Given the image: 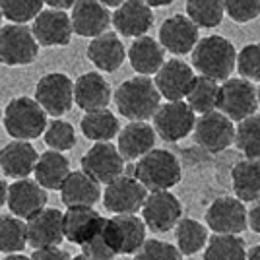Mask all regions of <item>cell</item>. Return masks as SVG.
Masks as SVG:
<instances>
[{
  "label": "cell",
  "mask_w": 260,
  "mask_h": 260,
  "mask_svg": "<svg viewBox=\"0 0 260 260\" xmlns=\"http://www.w3.org/2000/svg\"><path fill=\"white\" fill-rule=\"evenodd\" d=\"M45 144L51 148V150H56V152H68L76 146V130L74 126L68 122V120L56 119L47 122V128L43 132Z\"/></svg>",
  "instance_id": "cell-38"
},
{
  "label": "cell",
  "mask_w": 260,
  "mask_h": 260,
  "mask_svg": "<svg viewBox=\"0 0 260 260\" xmlns=\"http://www.w3.org/2000/svg\"><path fill=\"white\" fill-rule=\"evenodd\" d=\"M58 190L64 206H95L101 198L99 183L84 171H70Z\"/></svg>",
  "instance_id": "cell-27"
},
{
  "label": "cell",
  "mask_w": 260,
  "mask_h": 260,
  "mask_svg": "<svg viewBox=\"0 0 260 260\" xmlns=\"http://www.w3.org/2000/svg\"><path fill=\"white\" fill-rule=\"evenodd\" d=\"M33 173H35V181L45 190H58L66 175L70 173V161L62 155V152L49 150L37 157Z\"/></svg>",
  "instance_id": "cell-29"
},
{
  "label": "cell",
  "mask_w": 260,
  "mask_h": 260,
  "mask_svg": "<svg viewBox=\"0 0 260 260\" xmlns=\"http://www.w3.org/2000/svg\"><path fill=\"white\" fill-rule=\"evenodd\" d=\"M256 98H258V105H260V86H258V89H256Z\"/></svg>",
  "instance_id": "cell-53"
},
{
  "label": "cell",
  "mask_w": 260,
  "mask_h": 260,
  "mask_svg": "<svg viewBox=\"0 0 260 260\" xmlns=\"http://www.w3.org/2000/svg\"><path fill=\"white\" fill-rule=\"evenodd\" d=\"M119 146L117 150L124 161L140 159L155 146V130L146 120H130L124 128L119 130Z\"/></svg>",
  "instance_id": "cell-25"
},
{
  "label": "cell",
  "mask_w": 260,
  "mask_h": 260,
  "mask_svg": "<svg viewBox=\"0 0 260 260\" xmlns=\"http://www.w3.org/2000/svg\"><path fill=\"white\" fill-rule=\"evenodd\" d=\"M31 260H70V254L58 247H45V249H35Z\"/></svg>",
  "instance_id": "cell-44"
},
{
  "label": "cell",
  "mask_w": 260,
  "mask_h": 260,
  "mask_svg": "<svg viewBox=\"0 0 260 260\" xmlns=\"http://www.w3.org/2000/svg\"><path fill=\"white\" fill-rule=\"evenodd\" d=\"M200 27L188 16L175 14L159 27V45L175 56L188 54L200 39Z\"/></svg>",
  "instance_id": "cell-17"
},
{
  "label": "cell",
  "mask_w": 260,
  "mask_h": 260,
  "mask_svg": "<svg viewBox=\"0 0 260 260\" xmlns=\"http://www.w3.org/2000/svg\"><path fill=\"white\" fill-rule=\"evenodd\" d=\"M35 101L51 117H62L74 105V82L64 72H49L35 86Z\"/></svg>",
  "instance_id": "cell-6"
},
{
  "label": "cell",
  "mask_w": 260,
  "mask_h": 260,
  "mask_svg": "<svg viewBox=\"0 0 260 260\" xmlns=\"http://www.w3.org/2000/svg\"><path fill=\"white\" fill-rule=\"evenodd\" d=\"M6 198H8V184L0 179V208L6 204Z\"/></svg>",
  "instance_id": "cell-47"
},
{
  "label": "cell",
  "mask_w": 260,
  "mask_h": 260,
  "mask_svg": "<svg viewBox=\"0 0 260 260\" xmlns=\"http://www.w3.org/2000/svg\"><path fill=\"white\" fill-rule=\"evenodd\" d=\"M192 80H194L192 66L183 60L171 58L159 66V70L155 72L153 84L161 98L169 99V101H179V99L186 98L188 89L192 86Z\"/></svg>",
  "instance_id": "cell-20"
},
{
  "label": "cell",
  "mask_w": 260,
  "mask_h": 260,
  "mask_svg": "<svg viewBox=\"0 0 260 260\" xmlns=\"http://www.w3.org/2000/svg\"><path fill=\"white\" fill-rule=\"evenodd\" d=\"M223 10L235 23H249L260 16V0H223Z\"/></svg>",
  "instance_id": "cell-42"
},
{
  "label": "cell",
  "mask_w": 260,
  "mask_h": 260,
  "mask_svg": "<svg viewBox=\"0 0 260 260\" xmlns=\"http://www.w3.org/2000/svg\"><path fill=\"white\" fill-rule=\"evenodd\" d=\"M217 109L231 120H243L254 115L258 109L256 89L245 78H228L219 86Z\"/></svg>",
  "instance_id": "cell-7"
},
{
  "label": "cell",
  "mask_w": 260,
  "mask_h": 260,
  "mask_svg": "<svg viewBox=\"0 0 260 260\" xmlns=\"http://www.w3.org/2000/svg\"><path fill=\"white\" fill-rule=\"evenodd\" d=\"M39 56V43L25 23H8L0 27V64L27 66Z\"/></svg>",
  "instance_id": "cell-5"
},
{
  "label": "cell",
  "mask_w": 260,
  "mask_h": 260,
  "mask_svg": "<svg viewBox=\"0 0 260 260\" xmlns=\"http://www.w3.org/2000/svg\"><path fill=\"white\" fill-rule=\"evenodd\" d=\"M231 184L241 202H256L260 198V161H239L231 169Z\"/></svg>",
  "instance_id": "cell-30"
},
{
  "label": "cell",
  "mask_w": 260,
  "mask_h": 260,
  "mask_svg": "<svg viewBox=\"0 0 260 260\" xmlns=\"http://www.w3.org/2000/svg\"><path fill=\"white\" fill-rule=\"evenodd\" d=\"M103 237L115 254H134L146 241V223L136 214H117L105 219Z\"/></svg>",
  "instance_id": "cell-8"
},
{
  "label": "cell",
  "mask_w": 260,
  "mask_h": 260,
  "mask_svg": "<svg viewBox=\"0 0 260 260\" xmlns=\"http://www.w3.org/2000/svg\"><path fill=\"white\" fill-rule=\"evenodd\" d=\"M208 243V229L196 219L184 217L177 221V249L181 254H196Z\"/></svg>",
  "instance_id": "cell-36"
},
{
  "label": "cell",
  "mask_w": 260,
  "mask_h": 260,
  "mask_svg": "<svg viewBox=\"0 0 260 260\" xmlns=\"http://www.w3.org/2000/svg\"><path fill=\"white\" fill-rule=\"evenodd\" d=\"M70 260H93V258H89L86 254H78V256H70Z\"/></svg>",
  "instance_id": "cell-52"
},
{
  "label": "cell",
  "mask_w": 260,
  "mask_h": 260,
  "mask_svg": "<svg viewBox=\"0 0 260 260\" xmlns=\"http://www.w3.org/2000/svg\"><path fill=\"white\" fill-rule=\"evenodd\" d=\"M2 260H31L29 256H25V254H16V252H10V254H6Z\"/></svg>",
  "instance_id": "cell-50"
},
{
  "label": "cell",
  "mask_w": 260,
  "mask_h": 260,
  "mask_svg": "<svg viewBox=\"0 0 260 260\" xmlns=\"http://www.w3.org/2000/svg\"><path fill=\"white\" fill-rule=\"evenodd\" d=\"M103 223L105 217L98 210H93V206H68V210L62 214L64 239L80 247L93 235H98Z\"/></svg>",
  "instance_id": "cell-23"
},
{
  "label": "cell",
  "mask_w": 260,
  "mask_h": 260,
  "mask_svg": "<svg viewBox=\"0 0 260 260\" xmlns=\"http://www.w3.org/2000/svg\"><path fill=\"white\" fill-rule=\"evenodd\" d=\"M39 153L29 140H14L0 150V169L6 177L23 179L35 169Z\"/></svg>",
  "instance_id": "cell-26"
},
{
  "label": "cell",
  "mask_w": 260,
  "mask_h": 260,
  "mask_svg": "<svg viewBox=\"0 0 260 260\" xmlns=\"http://www.w3.org/2000/svg\"><path fill=\"white\" fill-rule=\"evenodd\" d=\"M146 196V186L134 175H119L107 183L103 206L113 214H136L142 210Z\"/></svg>",
  "instance_id": "cell-11"
},
{
  "label": "cell",
  "mask_w": 260,
  "mask_h": 260,
  "mask_svg": "<svg viewBox=\"0 0 260 260\" xmlns=\"http://www.w3.org/2000/svg\"><path fill=\"white\" fill-rule=\"evenodd\" d=\"M2 124L14 140H35L43 136L47 128V113L35 99L20 95L10 99L4 107Z\"/></svg>",
  "instance_id": "cell-3"
},
{
  "label": "cell",
  "mask_w": 260,
  "mask_h": 260,
  "mask_svg": "<svg viewBox=\"0 0 260 260\" xmlns=\"http://www.w3.org/2000/svg\"><path fill=\"white\" fill-rule=\"evenodd\" d=\"M101 4H105L107 8H117V6H120L124 0H99Z\"/></svg>",
  "instance_id": "cell-51"
},
{
  "label": "cell",
  "mask_w": 260,
  "mask_h": 260,
  "mask_svg": "<svg viewBox=\"0 0 260 260\" xmlns=\"http://www.w3.org/2000/svg\"><path fill=\"white\" fill-rule=\"evenodd\" d=\"M245 260H260V245H254V247L247 252Z\"/></svg>",
  "instance_id": "cell-49"
},
{
  "label": "cell",
  "mask_w": 260,
  "mask_h": 260,
  "mask_svg": "<svg viewBox=\"0 0 260 260\" xmlns=\"http://www.w3.org/2000/svg\"><path fill=\"white\" fill-rule=\"evenodd\" d=\"M80 130L91 142H109L113 140L120 130L119 119L105 109H98V111H87L82 117L80 122Z\"/></svg>",
  "instance_id": "cell-31"
},
{
  "label": "cell",
  "mask_w": 260,
  "mask_h": 260,
  "mask_svg": "<svg viewBox=\"0 0 260 260\" xmlns=\"http://www.w3.org/2000/svg\"><path fill=\"white\" fill-rule=\"evenodd\" d=\"M183 216V204L167 190H152L142 204V217L152 233H167Z\"/></svg>",
  "instance_id": "cell-10"
},
{
  "label": "cell",
  "mask_w": 260,
  "mask_h": 260,
  "mask_svg": "<svg viewBox=\"0 0 260 260\" xmlns=\"http://www.w3.org/2000/svg\"><path fill=\"white\" fill-rule=\"evenodd\" d=\"M0 120H2V111H0Z\"/></svg>",
  "instance_id": "cell-55"
},
{
  "label": "cell",
  "mask_w": 260,
  "mask_h": 260,
  "mask_svg": "<svg viewBox=\"0 0 260 260\" xmlns=\"http://www.w3.org/2000/svg\"><path fill=\"white\" fill-rule=\"evenodd\" d=\"M132 260H183V254L171 243L148 239L142 243L140 249L134 252Z\"/></svg>",
  "instance_id": "cell-40"
},
{
  "label": "cell",
  "mask_w": 260,
  "mask_h": 260,
  "mask_svg": "<svg viewBox=\"0 0 260 260\" xmlns=\"http://www.w3.org/2000/svg\"><path fill=\"white\" fill-rule=\"evenodd\" d=\"M186 16L204 29H214L223 22V0H186Z\"/></svg>",
  "instance_id": "cell-34"
},
{
  "label": "cell",
  "mask_w": 260,
  "mask_h": 260,
  "mask_svg": "<svg viewBox=\"0 0 260 260\" xmlns=\"http://www.w3.org/2000/svg\"><path fill=\"white\" fill-rule=\"evenodd\" d=\"M72 29L80 37H98L111 25V12L99 0H76L70 14Z\"/></svg>",
  "instance_id": "cell-21"
},
{
  "label": "cell",
  "mask_w": 260,
  "mask_h": 260,
  "mask_svg": "<svg viewBox=\"0 0 260 260\" xmlns=\"http://www.w3.org/2000/svg\"><path fill=\"white\" fill-rule=\"evenodd\" d=\"M152 119L155 134L165 142H179L186 138L196 122L194 111L183 99L159 105Z\"/></svg>",
  "instance_id": "cell-9"
},
{
  "label": "cell",
  "mask_w": 260,
  "mask_h": 260,
  "mask_svg": "<svg viewBox=\"0 0 260 260\" xmlns=\"http://www.w3.org/2000/svg\"><path fill=\"white\" fill-rule=\"evenodd\" d=\"M194 140L206 152L219 153L228 150L235 140V126L233 120L228 119L221 111L204 113L194 122Z\"/></svg>",
  "instance_id": "cell-12"
},
{
  "label": "cell",
  "mask_w": 260,
  "mask_h": 260,
  "mask_svg": "<svg viewBox=\"0 0 260 260\" xmlns=\"http://www.w3.org/2000/svg\"><path fill=\"white\" fill-rule=\"evenodd\" d=\"M247 249L245 241L237 235H228V233H216L208 241L204 260H245Z\"/></svg>",
  "instance_id": "cell-33"
},
{
  "label": "cell",
  "mask_w": 260,
  "mask_h": 260,
  "mask_svg": "<svg viewBox=\"0 0 260 260\" xmlns=\"http://www.w3.org/2000/svg\"><path fill=\"white\" fill-rule=\"evenodd\" d=\"M25 235L27 245L33 249L45 247H58L64 241L62 228V212L56 208H43L25 221Z\"/></svg>",
  "instance_id": "cell-16"
},
{
  "label": "cell",
  "mask_w": 260,
  "mask_h": 260,
  "mask_svg": "<svg viewBox=\"0 0 260 260\" xmlns=\"http://www.w3.org/2000/svg\"><path fill=\"white\" fill-rule=\"evenodd\" d=\"M27 247L25 223L14 214L0 216V252H22Z\"/></svg>",
  "instance_id": "cell-37"
},
{
  "label": "cell",
  "mask_w": 260,
  "mask_h": 260,
  "mask_svg": "<svg viewBox=\"0 0 260 260\" xmlns=\"http://www.w3.org/2000/svg\"><path fill=\"white\" fill-rule=\"evenodd\" d=\"M86 56L98 70L113 74L124 62L126 49H124L117 31H109L107 29L98 37H91V41L86 49Z\"/></svg>",
  "instance_id": "cell-22"
},
{
  "label": "cell",
  "mask_w": 260,
  "mask_h": 260,
  "mask_svg": "<svg viewBox=\"0 0 260 260\" xmlns=\"http://www.w3.org/2000/svg\"><path fill=\"white\" fill-rule=\"evenodd\" d=\"M47 200H49V194L37 181H29L23 177L8 184L6 204L12 214L20 219H27L39 210H43L47 206Z\"/></svg>",
  "instance_id": "cell-18"
},
{
  "label": "cell",
  "mask_w": 260,
  "mask_h": 260,
  "mask_svg": "<svg viewBox=\"0 0 260 260\" xmlns=\"http://www.w3.org/2000/svg\"><path fill=\"white\" fill-rule=\"evenodd\" d=\"M76 0H45V4L47 6H51V8H58V10H68V8H72V4H74Z\"/></svg>",
  "instance_id": "cell-46"
},
{
  "label": "cell",
  "mask_w": 260,
  "mask_h": 260,
  "mask_svg": "<svg viewBox=\"0 0 260 260\" xmlns=\"http://www.w3.org/2000/svg\"><path fill=\"white\" fill-rule=\"evenodd\" d=\"M254 206L249 210V214H247V223H249V228L254 231V233H258L260 235V198L256 202H252Z\"/></svg>",
  "instance_id": "cell-45"
},
{
  "label": "cell",
  "mask_w": 260,
  "mask_h": 260,
  "mask_svg": "<svg viewBox=\"0 0 260 260\" xmlns=\"http://www.w3.org/2000/svg\"><path fill=\"white\" fill-rule=\"evenodd\" d=\"M115 105L128 120H148L161 105V95L152 78L138 76L124 80L115 91Z\"/></svg>",
  "instance_id": "cell-1"
},
{
  "label": "cell",
  "mask_w": 260,
  "mask_h": 260,
  "mask_svg": "<svg viewBox=\"0 0 260 260\" xmlns=\"http://www.w3.org/2000/svg\"><path fill=\"white\" fill-rule=\"evenodd\" d=\"M45 0H0V12L12 23H27L43 10Z\"/></svg>",
  "instance_id": "cell-39"
},
{
  "label": "cell",
  "mask_w": 260,
  "mask_h": 260,
  "mask_svg": "<svg viewBox=\"0 0 260 260\" xmlns=\"http://www.w3.org/2000/svg\"><path fill=\"white\" fill-rule=\"evenodd\" d=\"M233 142L247 159L260 161V115L254 113L247 119L239 120Z\"/></svg>",
  "instance_id": "cell-35"
},
{
  "label": "cell",
  "mask_w": 260,
  "mask_h": 260,
  "mask_svg": "<svg viewBox=\"0 0 260 260\" xmlns=\"http://www.w3.org/2000/svg\"><path fill=\"white\" fill-rule=\"evenodd\" d=\"M181 163L169 150H150L134 165V177L146 190H169L181 183Z\"/></svg>",
  "instance_id": "cell-4"
},
{
  "label": "cell",
  "mask_w": 260,
  "mask_h": 260,
  "mask_svg": "<svg viewBox=\"0 0 260 260\" xmlns=\"http://www.w3.org/2000/svg\"><path fill=\"white\" fill-rule=\"evenodd\" d=\"M130 66L142 74V76H152L159 70V66L165 62V49L159 41H155L148 33L134 37V41L126 51Z\"/></svg>",
  "instance_id": "cell-28"
},
{
  "label": "cell",
  "mask_w": 260,
  "mask_h": 260,
  "mask_svg": "<svg viewBox=\"0 0 260 260\" xmlns=\"http://www.w3.org/2000/svg\"><path fill=\"white\" fill-rule=\"evenodd\" d=\"M144 2L152 8H161V6H171L175 0H144Z\"/></svg>",
  "instance_id": "cell-48"
},
{
  "label": "cell",
  "mask_w": 260,
  "mask_h": 260,
  "mask_svg": "<svg viewBox=\"0 0 260 260\" xmlns=\"http://www.w3.org/2000/svg\"><path fill=\"white\" fill-rule=\"evenodd\" d=\"M235 68L239 70L241 78L260 82V43L245 45L237 53Z\"/></svg>",
  "instance_id": "cell-41"
},
{
  "label": "cell",
  "mask_w": 260,
  "mask_h": 260,
  "mask_svg": "<svg viewBox=\"0 0 260 260\" xmlns=\"http://www.w3.org/2000/svg\"><path fill=\"white\" fill-rule=\"evenodd\" d=\"M111 99V86L99 72H86L74 82V103L86 113L109 107Z\"/></svg>",
  "instance_id": "cell-24"
},
{
  "label": "cell",
  "mask_w": 260,
  "mask_h": 260,
  "mask_svg": "<svg viewBox=\"0 0 260 260\" xmlns=\"http://www.w3.org/2000/svg\"><path fill=\"white\" fill-rule=\"evenodd\" d=\"M31 33L37 39L39 47H68L72 41V22L70 16L64 10L58 8H49L41 10L31 22Z\"/></svg>",
  "instance_id": "cell-13"
},
{
  "label": "cell",
  "mask_w": 260,
  "mask_h": 260,
  "mask_svg": "<svg viewBox=\"0 0 260 260\" xmlns=\"http://www.w3.org/2000/svg\"><path fill=\"white\" fill-rule=\"evenodd\" d=\"M217 95H219V84L208 76H194L192 86L186 93V103L194 113H210L217 109Z\"/></svg>",
  "instance_id": "cell-32"
},
{
  "label": "cell",
  "mask_w": 260,
  "mask_h": 260,
  "mask_svg": "<svg viewBox=\"0 0 260 260\" xmlns=\"http://www.w3.org/2000/svg\"><path fill=\"white\" fill-rule=\"evenodd\" d=\"M192 53V68L216 82L228 80L235 70L237 51L228 37L208 35L198 39Z\"/></svg>",
  "instance_id": "cell-2"
},
{
  "label": "cell",
  "mask_w": 260,
  "mask_h": 260,
  "mask_svg": "<svg viewBox=\"0 0 260 260\" xmlns=\"http://www.w3.org/2000/svg\"><path fill=\"white\" fill-rule=\"evenodd\" d=\"M103 225H105V223H103ZM82 254H86V256H89V258H93V260H113L117 256V254L111 250V247L107 245L105 237H103V228L99 229L98 235H93L87 243L82 245Z\"/></svg>",
  "instance_id": "cell-43"
},
{
  "label": "cell",
  "mask_w": 260,
  "mask_h": 260,
  "mask_svg": "<svg viewBox=\"0 0 260 260\" xmlns=\"http://www.w3.org/2000/svg\"><path fill=\"white\" fill-rule=\"evenodd\" d=\"M2 18H4V16H2V12H0V27H2Z\"/></svg>",
  "instance_id": "cell-54"
},
{
  "label": "cell",
  "mask_w": 260,
  "mask_h": 260,
  "mask_svg": "<svg viewBox=\"0 0 260 260\" xmlns=\"http://www.w3.org/2000/svg\"><path fill=\"white\" fill-rule=\"evenodd\" d=\"M82 171L99 184H107L122 175L124 157L111 142H95L82 157Z\"/></svg>",
  "instance_id": "cell-14"
},
{
  "label": "cell",
  "mask_w": 260,
  "mask_h": 260,
  "mask_svg": "<svg viewBox=\"0 0 260 260\" xmlns=\"http://www.w3.org/2000/svg\"><path fill=\"white\" fill-rule=\"evenodd\" d=\"M111 23L122 37H140L152 29L153 10L144 0H124L111 14Z\"/></svg>",
  "instance_id": "cell-19"
},
{
  "label": "cell",
  "mask_w": 260,
  "mask_h": 260,
  "mask_svg": "<svg viewBox=\"0 0 260 260\" xmlns=\"http://www.w3.org/2000/svg\"><path fill=\"white\" fill-rule=\"evenodd\" d=\"M206 223L214 233L239 235L249 228L247 208L239 198L219 196L206 210Z\"/></svg>",
  "instance_id": "cell-15"
}]
</instances>
